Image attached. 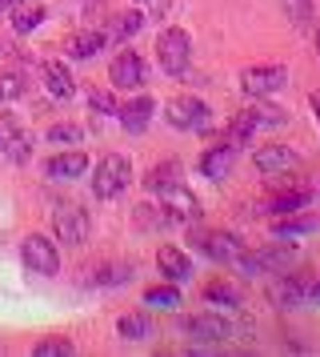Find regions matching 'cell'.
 Returning a JSON list of instances; mask_svg holds the SVG:
<instances>
[{
  "instance_id": "cell-33",
  "label": "cell",
  "mask_w": 320,
  "mask_h": 357,
  "mask_svg": "<svg viewBox=\"0 0 320 357\" xmlns=\"http://www.w3.org/2000/svg\"><path fill=\"white\" fill-rule=\"evenodd\" d=\"M128 277H132V269H125V265H109V269L96 273V285H120V281H128Z\"/></svg>"
},
{
  "instance_id": "cell-24",
  "label": "cell",
  "mask_w": 320,
  "mask_h": 357,
  "mask_svg": "<svg viewBox=\"0 0 320 357\" xmlns=\"http://www.w3.org/2000/svg\"><path fill=\"white\" fill-rule=\"evenodd\" d=\"M248 113V121H253L256 129H264V125H285V109H276V105H260V97H256L253 109H244Z\"/></svg>"
},
{
  "instance_id": "cell-25",
  "label": "cell",
  "mask_w": 320,
  "mask_h": 357,
  "mask_svg": "<svg viewBox=\"0 0 320 357\" xmlns=\"http://www.w3.org/2000/svg\"><path fill=\"white\" fill-rule=\"evenodd\" d=\"M205 297L212 301V305H224V309H237L240 305V293L232 289L228 281H212V285L205 289Z\"/></svg>"
},
{
  "instance_id": "cell-20",
  "label": "cell",
  "mask_w": 320,
  "mask_h": 357,
  "mask_svg": "<svg viewBox=\"0 0 320 357\" xmlns=\"http://www.w3.org/2000/svg\"><path fill=\"white\" fill-rule=\"evenodd\" d=\"M304 297H308V289H304V281H296V277H280V281L272 285V301H276L280 309L301 305Z\"/></svg>"
},
{
  "instance_id": "cell-13",
  "label": "cell",
  "mask_w": 320,
  "mask_h": 357,
  "mask_svg": "<svg viewBox=\"0 0 320 357\" xmlns=\"http://www.w3.org/2000/svg\"><path fill=\"white\" fill-rule=\"evenodd\" d=\"M84 169H88V157H84L80 149L56 153V157H48V165H45V173L52 181H77V177H84Z\"/></svg>"
},
{
  "instance_id": "cell-14",
  "label": "cell",
  "mask_w": 320,
  "mask_h": 357,
  "mask_svg": "<svg viewBox=\"0 0 320 357\" xmlns=\"http://www.w3.org/2000/svg\"><path fill=\"white\" fill-rule=\"evenodd\" d=\"M232 161H237V145H212L205 157H200V173H205L208 181H224L232 173Z\"/></svg>"
},
{
  "instance_id": "cell-9",
  "label": "cell",
  "mask_w": 320,
  "mask_h": 357,
  "mask_svg": "<svg viewBox=\"0 0 320 357\" xmlns=\"http://www.w3.org/2000/svg\"><path fill=\"white\" fill-rule=\"evenodd\" d=\"M109 81H112V89H141L144 84V61L132 49L116 52V61H112V68H109Z\"/></svg>"
},
{
  "instance_id": "cell-15",
  "label": "cell",
  "mask_w": 320,
  "mask_h": 357,
  "mask_svg": "<svg viewBox=\"0 0 320 357\" xmlns=\"http://www.w3.org/2000/svg\"><path fill=\"white\" fill-rule=\"evenodd\" d=\"M157 265H160V273L168 277L173 285H180V281H189L192 277V261L176 249V245H160L157 249Z\"/></svg>"
},
{
  "instance_id": "cell-8",
  "label": "cell",
  "mask_w": 320,
  "mask_h": 357,
  "mask_svg": "<svg viewBox=\"0 0 320 357\" xmlns=\"http://www.w3.org/2000/svg\"><path fill=\"white\" fill-rule=\"evenodd\" d=\"M184 333L192 341H200V345H224V341L232 337V325L224 321V317H216V313H196V317L184 321Z\"/></svg>"
},
{
  "instance_id": "cell-28",
  "label": "cell",
  "mask_w": 320,
  "mask_h": 357,
  "mask_svg": "<svg viewBox=\"0 0 320 357\" xmlns=\"http://www.w3.org/2000/svg\"><path fill=\"white\" fill-rule=\"evenodd\" d=\"M32 354H36V357H68V354H72V341H68V337H45V341H36V345H32Z\"/></svg>"
},
{
  "instance_id": "cell-23",
  "label": "cell",
  "mask_w": 320,
  "mask_h": 357,
  "mask_svg": "<svg viewBox=\"0 0 320 357\" xmlns=\"http://www.w3.org/2000/svg\"><path fill=\"white\" fill-rule=\"evenodd\" d=\"M180 181V165L176 161H164V165H157L148 177H144V185L152 189V193H160V189H168V185H176Z\"/></svg>"
},
{
  "instance_id": "cell-17",
  "label": "cell",
  "mask_w": 320,
  "mask_h": 357,
  "mask_svg": "<svg viewBox=\"0 0 320 357\" xmlns=\"http://www.w3.org/2000/svg\"><path fill=\"white\" fill-rule=\"evenodd\" d=\"M152 97H136V100H128L125 109H116L120 113V125H125L128 132H141V129H148V121H152Z\"/></svg>"
},
{
  "instance_id": "cell-12",
  "label": "cell",
  "mask_w": 320,
  "mask_h": 357,
  "mask_svg": "<svg viewBox=\"0 0 320 357\" xmlns=\"http://www.w3.org/2000/svg\"><path fill=\"white\" fill-rule=\"evenodd\" d=\"M196 249L208 253L212 261H237L240 253H244L232 233H196Z\"/></svg>"
},
{
  "instance_id": "cell-32",
  "label": "cell",
  "mask_w": 320,
  "mask_h": 357,
  "mask_svg": "<svg viewBox=\"0 0 320 357\" xmlns=\"http://www.w3.org/2000/svg\"><path fill=\"white\" fill-rule=\"evenodd\" d=\"M141 24H144V13H125V17L116 20V36L128 40L132 33H141Z\"/></svg>"
},
{
  "instance_id": "cell-26",
  "label": "cell",
  "mask_w": 320,
  "mask_h": 357,
  "mask_svg": "<svg viewBox=\"0 0 320 357\" xmlns=\"http://www.w3.org/2000/svg\"><path fill=\"white\" fill-rule=\"evenodd\" d=\"M280 8H285V17L296 29H308L312 24V0H280Z\"/></svg>"
},
{
  "instance_id": "cell-30",
  "label": "cell",
  "mask_w": 320,
  "mask_h": 357,
  "mask_svg": "<svg viewBox=\"0 0 320 357\" xmlns=\"http://www.w3.org/2000/svg\"><path fill=\"white\" fill-rule=\"evenodd\" d=\"M317 229H320L317 217H296V221H280L276 233H280V237H301V233H317Z\"/></svg>"
},
{
  "instance_id": "cell-37",
  "label": "cell",
  "mask_w": 320,
  "mask_h": 357,
  "mask_svg": "<svg viewBox=\"0 0 320 357\" xmlns=\"http://www.w3.org/2000/svg\"><path fill=\"white\" fill-rule=\"evenodd\" d=\"M312 297H317V301H320V281H317V285H312Z\"/></svg>"
},
{
  "instance_id": "cell-2",
  "label": "cell",
  "mask_w": 320,
  "mask_h": 357,
  "mask_svg": "<svg viewBox=\"0 0 320 357\" xmlns=\"http://www.w3.org/2000/svg\"><path fill=\"white\" fill-rule=\"evenodd\" d=\"M157 61L168 77H184V68L192 61V40L184 29H164L157 40Z\"/></svg>"
},
{
  "instance_id": "cell-6",
  "label": "cell",
  "mask_w": 320,
  "mask_h": 357,
  "mask_svg": "<svg viewBox=\"0 0 320 357\" xmlns=\"http://www.w3.org/2000/svg\"><path fill=\"white\" fill-rule=\"evenodd\" d=\"M292 257H296V249H288V245H272V249L240 253L237 265H240L248 277H256V273H280V269H288V265H292Z\"/></svg>"
},
{
  "instance_id": "cell-19",
  "label": "cell",
  "mask_w": 320,
  "mask_h": 357,
  "mask_svg": "<svg viewBox=\"0 0 320 357\" xmlns=\"http://www.w3.org/2000/svg\"><path fill=\"white\" fill-rule=\"evenodd\" d=\"M104 40H109V36H104V33H96V29H88V33H77V36H68V56H72V61H88V56H96V52L104 49Z\"/></svg>"
},
{
  "instance_id": "cell-4",
  "label": "cell",
  "mask_w": 320,
  "mask_h": 357,
  "mask_svg": "<svg viewBox=\"0 0 320 357\" xmlns=\"http://www.w3.org/2000/svg\"><path fill=\"white\" fill-rule=\"evenodd\" d=\"M52 229H56V237L64 245H84L88 233H93V221L80 205H56L52 209Z\"/></svg>"
},
{
  "instance_id": "cell-18",
  "label": "cell",
  "mask_w": 320,
  "mask_h": 357,
  "mask_svg": "<svg viewBox=\"0 0 320 357\" xmlns=\"http://www.w3.org/2000/svg\"><path fill=\"white\" fill-rule=\"evenodd\" d=\"M40 73H45V84H48L52 97H72V93H77V81H72V73H68L61 61H45Z\"/></svg>"
},
{
  "instance_id": "cell-36",
  "label": "cell",
  "mask_w": 320,
  "mask_h": 357,
  "mask_svg": "<svg viewBox=\"0 0 320 357\" xmlns=\"http://www.w3.org/2000/svg\"><path fill=\"white\" fill-rule=\"evenodd\" d=\"M312 113H317V125H320V93H312Z\"/></svg>"
},
{
  "instance_id": "cell-7",
  "label": "cell",
  "mask_w": 320,
  "mask_h": 357,
  "mask_svg": "<svg viewBox=\"0 0 320 357\" xmlns=\"http://www.w3.org/2000/svg\"><path fill=\"white\" fill-rule=\"evenodd\" d=\"M208 105L205 100H196V97H176V100H168V125L173 129H184V132H192V129H208Z\"/></svg>"
},
{
  "instance_id": "cell-27",
  "label": "cell",
  "mask_w": 320,
  "mask_h": 357,
  "mask_svg": "<svg viewBox=\"0 0 320 357\" xmlns=\"http://www.w3.org/2000/svg\"><path fill=\"white\" fill-rule=\"evenodd\" d=\"M144 305H152V309H176V305H180V293H176L173 285H157V289L144 293Z\"/></svg>"
},
{
  "instance_id": "cell-22",
  "label": "cell",
  "mask_w": 320,
  "mask_h": 357,
  "mask_svg": "<svg viewBox=\"0 0 320 357\" xmlns=\"http://www.w3.org/2000/svg\"><path fill=\"white\" fill-rule=\"evenodd\" d=\"M116 333L125 341H144L148 333H152V321L144 317V313H125L120 321H116Z\"/></svg>"
},
{
  "instance_id": "cell-21",
  "label": "cell",
  "mask_w": 320,
  "mask_h": 357,
  "mask_svg": "<svg viewBox=\"0 0 320 357\" xmlns=\"http://www.w3.org/2000/svg\"><path fill=\"white\" fill-rule=\"evenodd\" d=\"M308 201H312L308 189H285V193H276L269 201V213H276V217H285V213H301Z\"/></svg>"
},
{
  "instance_id": "cell-38",
  "label": "cell",
  "mask_w": 320,
  "mask_h": 357,
  "mask_svg": "<svg viewBox=\"0 0 320 357\" xmlns=\"http://www.w3.org/2000/svg\"><path fill=\"white\" fill-rule=\"evenodd\" d=\"M317 56H320V29H317Z\"/></svg>"
},
{
  "instance_id": "cell-31",
  "label": "cell",
  "mask_w": 320,
  "mask_h": 357,
  "mask_svg": "<svg viewBox=\"0 0 320 357\" xmlns=\"http://www.w3.org/2000/svg\"><path fill=\"white\" fill-rule=\"evenodd\" d=\"M48 141L52 145H80V129L77 125H52L48 129Z\"/></svg>"
},
{
  "instance_id": "cell-1",
  "label": "cell",
  "mask_w": 320,
  "mask_h": 357,
  "mask_svg": "<svg viewBox=\"0 0 320 357\" xmlns=\"http://www.w3.org/2000/svg\"><path fill=\"white\" fill-rule=\"evenodd\" d=\"M128 181H132V165H128V157L109 153V157H100V165H96L93 193L100 197V201H112V197H120L128 189Z\"/></svg>"
},
{
  "instance_id": "cell-29",
  "label": "cell",
  "mask_w": 320,
  "mask_h": 357,
  "mask_svg": "<svg viewBox=\"0 0 320 357\" xmlns=\"http://www.w3.org/2000/svg\"><path fill=\"white\" fill-rule=\"evenodd\" d=\"M40 20H45V8H40V4H32V8H16L13 13V29L16 33H32Z\"/></svg>"
},
{
  "instance_id": "cell-35",
  "label": "cell",
  "mask_w": 320,
  "mask_h": 357,
  "mask_svg": "<svg viewBox=\"0 0 320 357\" xmlns=\"http://www.w3.org/2000/svg\"><path fill=\"white\" fill-rule=\"evenodd\" d=\"M88 105H93V113H116V100H112V93H93V97H88Z\"/></svg>"
},
{
  "instance_id": "cell-10",
  "label": "cell",
  "mask_w": 320,
  "mask_h": 357,
  "mask_svg": "<svg viewBox=\"0 0 320 357\" xmlns=\"http://www.w3.org/2000/svg\"><path fill=\"white\" fill-rule=\"evenodd\" d=\"M160 201H164V213L176 217V221H196V217H200V201H196L180 181L168 185V189H160Z\"/></svg>"
},
{
  "instance_id": "cell-11",
  "label": "cell",
  "mask_w": 320,
  "mask_h": 357,
  "mask_svg": "<svg viewBox=\"0 0 320 357\" xmlns=\"http://www.w3.org/2000/svg\"><path fill=\"white\" fill-rule=\"evenodd\" d=\"M253 165L264 173V177H272V173H288V169H296V153L288 145H264L253 153Z\"/></svg>"
},
{
  "instance_id": "cell-5",
  "label": "cell",
  "mask_w": 320,
  "mask_h": 357,
  "mask_svg": "<svg viewBox=\"0 0 320 357\" xmlns=\"http://www.w3.org/2000/svg\"><path fill=\"white\" fill-rule=\"evenodd\" d=\"M285 84H288L285 65H253V68H244V77H240V89H244L248 97H272V93H280Z\"/></svg>"
},
{
  "instance_id": "cell-34",
  "label": "cell",
  "mask_w": 320,
  "mask_h": 357,
  "mask_svg": "<svg viewBox=\"0 0 320 357\" xmlns=\"http://www.w3.org/2000/svg\"><path fill=\"white\" fill-rule=\"evenodd\" d=\"M20 93H24V81H20L16 73H4V77H0V100H16Z\"/></svg>"
},
{
  "instance_id": "cell-16",
  "label": "cell",
  "mask_w": 320,
  "mask_h": 357,
  "mask_svg": "<svg viewBox=\"0 0 320 357\" xmlns=\"http://www.w3.org/2000/svg\"><path fill=\"white\" fill-rule=\"evenodd\" d=\"M0 149H4V157L8 161H29V153H32V141H29V132L20 129L16 121H4V129H0Z\"/></svg>"
},
{
  "instance_id": "cell-3",
  "label": "cell",
  "mask_w": 320,
  "mask_h": 357,
  "mask_svg": "<svg viewBox=\"0 0 320 357\" xmlns=\"http://www.w3.org/2000/svg\"><path fill=\"white\" fill-rule=\"evenodd\" d=\"M20 261L40 277H56V269H61V253H56V245L48 241L45 233H29L20 241Z\"/></svg>"
}]
</instances>
